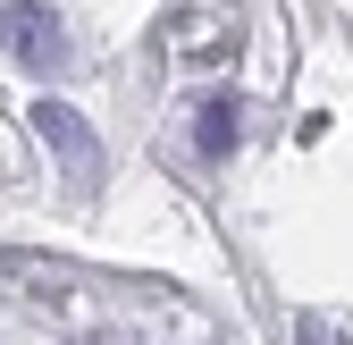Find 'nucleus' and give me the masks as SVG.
Masks as SVG:
<instances>
[{"instance_id":"1","label":"nucleus","mask_w":353,"mask_h":345,"mask_svg":"<svg viewBox=\"0 0 353 345\" xmlns=\"http://www.w3.org/2000/svg\"><path fill=\"white\" fill-rule=\"evenodd\" d=\"M26 118H34V135L51 144V160L68 168V186H101V144H93V126H84L68 101H34Z\"/></svg>"},{"instance_id":"2","label":"nucleus","mask_w":353,"mask_h":345,"mask_svg":"<svg viewBox=\"0 0 353 345\" xmlns=\"http://www.w3.org/2000/svg\"><path fill=\"white\" fill-rule=\"evenodd\" d=\"M9 51H17L34 76H51V68L68 59V26L42 9V0H9Z\"/></svg>"},{"instance_id":"3","label":"nucleus","mask_w":353,"mask_h":345,"mask_svg":"<svg viewBox=\"0 0 353 345\" xmlns=\"http://www.w3.org/2000/svg\"><path fill=\"white\" fill-rule=\"evenodd\" d=\"M194 144H202L210 160H228V152L244 144V101H236V93H210V101L194 110Z\"/></svg>"},{"instance_id":"4","label":"nucleus","mask_w":353,"mask_h":345,"mask_svg":"<svg viewBox=\"0 0 353 345\" xmlns=\"http://www.w3.org/2000/svg\"><path fill=\"white\" fill-rule=\"evenodd\" d=\"M176 26L194 34V51H185V59H236V17H219V26H210V17H194V9H185Z\"/></svg>"}]
</instances>
